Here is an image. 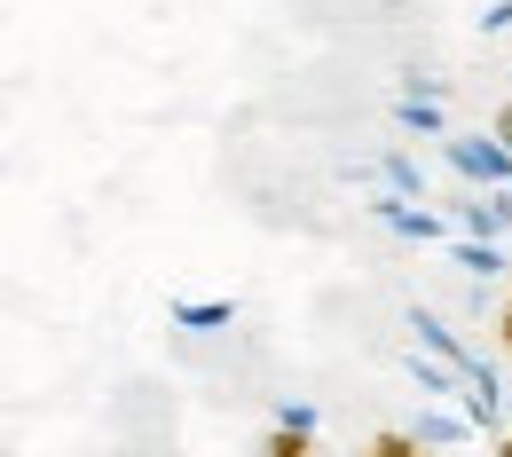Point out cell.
<instances>
[{
	"label": "cell",
	"instance_id": "5",
	"mask_svg": "<svg viewBox=\"0 0 512 457\" xmlns=\"http://www.w3.org/2000/svg\"><path fill=\"white\" fill-rule=\"evenodd\" d=\"M497 24H505V32H512V8H497Z\"/></svg>",
	"mask_w": 512,
	"mask_h": 457
},
{
	"label": "cell",
	"instance_id": "4",
	"mask_svg": "<svg viewBox=\"0 0 512 457\" xmlns=\"http://www.w3.org/2000/svg\"><path fill=\"white\" fill-rule=\"evenodd\" d=\"M497 347H505V355H512V300H505V308H497Z\"/></svg>",
	"mask_w": 512,
	"mask_h": 457
},
{
	"label": "cell",
	"instance_id": "2",
	"mask_svg": "<svg viewBox=\"0 0 512 457\" xmlns=\"http://www.w3.org/2000/svg\"><path fill=\"white\" fill-rule=\"evenodd\" d=\"M363 457H434V450H426L418 434H394V426H386V434H371V450H363Z\"/></svg>",
	"mask_w": 512,
	"mask_h": 457
},
{
	"label": "cell",
	"instance_id": "1",
	"mask_svg": "<svg viewBox=\"0 0 512 457\" xmlns=\"http://www.w3.org/2000/svg\"><path fill=\"white\" fill-rule=\"evenodd\" d=\"M260 457H316V442H308V418H292V426H276L268 434V450Z\"/></svg>",
	"mask_w": 512,
	"mask_h": 457
},
{
	"label": "cell",
	"instance_id": "3",
	"mask_svg": "<svg viewBox=\"0 0 512 457\" xmlns=\"http://www.w3.org/2000/svg\"><path fill=\"white\" fill-rule=\"evenodd\" d=\"M489 142H497V150H512V95L497 103V127H489Z\"/></svg>",
	"mask_w": 512,
	"mask_h": 457
},
{
	"label": "cell",
	"instance_id": "6",
	"mask_svg": "<svg viewBox=\"0 0 512 457\" xmlns=\"http://www.w3.org/2000/svg\"><path fill=\"white\" fill-rule=\"evenodd\" d=\"M497 457H512V442H497Z\"/></svg>",
	"mask_w": 512,
	"mask_h": 457
}]
</instances>
